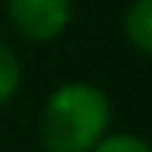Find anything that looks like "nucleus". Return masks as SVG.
<instances>
[{
    "mask_svg": "<svg viewBox=\"0 0 152 152\" xmlns=\"http://www.w3.org/2000/svg\"><path fill=\"white\" fill-rule=\"evenodd\" d=\"M75 16L72 0H6L12 31L28 44H53L68 31Z\"/></svg>",
    "mask_w": 152,
    "mask_h": 152,
    "instance_id": "obj_2",
    "label": "nucleus"
},
{
    "mask_svg": "<svg viewBox=\"0 0 152 152\" xmlns=\"http://www.w3.org/2000/svg\"><path fill=\"white\" fill-rule=\"evenodd\" d=\"M37 134L47 152H93L112 134V99L90 81L59 84L44 99Z\"/></svg>",
    "mask_w": 152,
    "mask_h": 152,
    "instance_id": "obj_1",
    "label": "nucleus"
},
{
    "mask_svg": "<svg viewBox=\"0 0 152 152\" xmlns=\"http://www.w3.org/2000/svg\"><path fill=\"white\" fill-rule=\"evenodd\" d=\"M124 37L143 56H152V0H134L124 12Z\"/></svg>",
    "mask_w": 152,
    "mask_h": 152,
    "instance_id": "obj_3",
    "label": "nucleus"
},
{
    "mask_svg": "<svg viewBox=\"0 0 152 152\" xmlns=\"http://www.w3.org/2000/svg\"><path fill=\"white\" fill-rule=\"evenodd\" d=\"M19 87H22V59L10 44L0 40V106L16 99Z\"/></svg>",
    "mask_w": 152,
    "mask_h": 152,
    "instance_id": "obj_4",
    "label": "nucleus"
},
{
    "mask_svg": "<svg viewBox=\"0 0 152 152\" xmlns=\"http://www.w3.org/2000/svg\"><path fill=\"white\" fill-rule=\"evenodd\" d=\"M93 152H152V143L140 134H106Z\"/></svg>",
    "mask_w": 152,
    "mask_h": 152,
    "instance_id": "obj_5",
    "label": "nucleus"
}]
</instances>
